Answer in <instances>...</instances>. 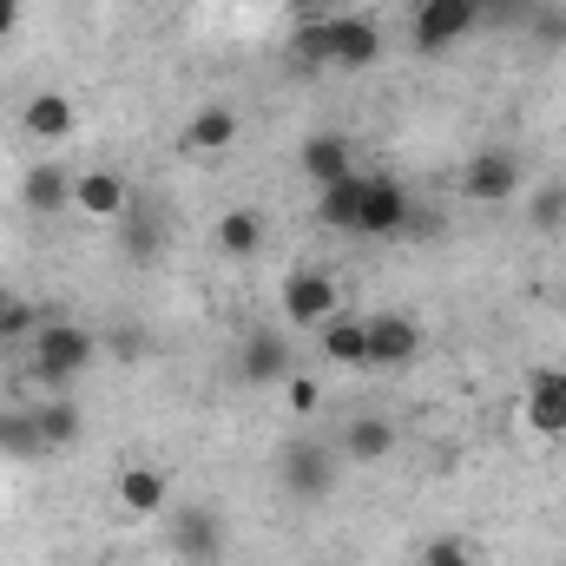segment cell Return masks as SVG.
<instances>
[{
    "label": "cell",
    "instance_id": "obj_6",
    "mask_svg": "<svg viewBox=\"0 0 566 566\" xmlns=\"http://www.w3.org/2000/svg\"><path fill=\"white\" fill-rule=\"evenodd\" d=\"M461 191H468L474 205H507V198L521 191V158H514V151H474L468 171H461Z\"/></svg>",
    "mask_w": 566,
    "mask_h": 566
},
{
    "label": "cell",
    "instance_id": "obj_14",
    "mask_svg": "<svg viewBox=\"0 0 566 566\" xmlns=\"http://www.w3.org/2000/svg\"><path fill=\"white\" fill-rule=\"evenodd\" d=\"M323 356L343 363V369H369V316H329L323 323Z\"/></svg>",
    "mask_w": 566,
    "mask_h": 566
},
{
    "label": "cell",
    "instance_id": "obj_15",
    "mask_svg": "<svg viewBox=\"0 0 566 566\" xmlns=\"http://www.w3.org/2000/svg\"><path fill=\"white\" fill-rule=\"evenodd\" d=\"M20 205L40 211V218L66 211V205H73V171H60V165H33V171L20 178Z\"/></svg>",
    "mask_w": 566,
    "mask_h": 566
},
{
    "label": "cell",
    "instance_id": "obj_29",
    "mask_svg": "<svg viewBox=\"0 0 566 566\" xmlns=\"http://www.w3.org/2000/svg\"><path fill=\"white\" fill-rule=\"evenodd\" d=\"M13 27H20V0H0V40H7Z\"/></svg>",
    "mask_w": 566,
    "mask_h": 566
},
{
    "label": "cell",
    "instance_id": "obj_12",
    "mask_svg": "<svg viewBox=\"0 0 566 566\" xmlns=\"http://www.w3.org/2000/svg\"><path fill=\"white\" fill-rule=\"evenodd\" d=\"M238 369H244V382H283L290 376V336L283 329H251Z\"/></svg>",
    "mask_w": 566,
    "mask_h": 566
},
{
    "label": "cell",
    "instance_id": "obj_5",
    "mask_svg": "<svg viewBox=\"0 0 566 566\" xmlns=\"http://www.w3.org/2000/svg\"><path fill=\"white\" fill-rule=\"evenodd\" d=\"M422 356V323L402 316V310H382L369 316V369H402Z\"/></svg>",
    "mask_w": 566,
    "mask_h": 566
},
{
    "label": "cell",
    "instance_id": "obj_19",
    "mask_svg": "<svg viewBox=\"0 0 566 566\" xmlns=\"http://www.w3.org/2000/svg\"><path fill=\"white\" fill-rule=\"evenodd\" d=\"M389 448H396V428L382 422V416H356V422L343 428V454L349 461H389Z\"/></svg>",
    "mask_w": 566,
    "mask_h": 566
},
{
    "label": "cell",
    "instance_id": "obj_20",
    "mask_svg": "<svg viewBox=\"0 0 566 566\" xmlns=\"http://www.w3.org/2000/svg\"><path fill=\"white\" fill-rule=\"evenodd\" d=\"M258 244H264V218L258 211H224L218 218V251L224 258H258Z\"/></svg>",
    "mask_w": 566,
    "mask_h": 566
},
{
    "label": "cell",
    "instance_id": "obj_31",
    "mask_svg": "<svg viewBox=\"0 0 566 566\" xmlns=\"http://www.w3.org/2000/svg\"><path fill=\"white\" fill-rule=\"evenodd\" d=\"M474 7H514V0H474Z\"/></svg>",
    "mask_w": 566,
    "mask_h": 566
},
{
    "label": "cell",
    "instance_id": "obj_13",
    "mask_svg": "<svg viewBox=\"0 0 566 566\" xmlns=\"http://www.w3.org/2000/svg\"><path fill=\"white\" fill-rule=\"evenodd\" d=\"M113 494H119V507H126V514H165V501H171V481H165V474H158V468H139V461H133V468H119V481H113Z\"/></svg>",
    "mask_w": 566,
    "mask_h": 566
},
{
    "label": "cell",
    "instance_id": "obj_30",
    "mask_svg": "<svg viewBox=\"0 0 566 566\" xmlns=\"http://www.w3.org/2000/svg\"><path fill=\"white\" fill-rule=\"evenodd\" d=\"M283 7H290V13H296V20H316V13H323V7H329V0H283Z\"/></svg>",
    "mask_w": 566,
    "mask_h": 566
},
{
    "label": "cell",
    "instance_id": "obj_23",
    "mask_svg": "<svg viewBox=\"0 0 566 566\" xmlns=\"http://www.w3.org/2000/svg\"><path fill=\"white\" fill-rule=\"evenodd\" d=\"M178 547H185L191 560H211V554H218V521L198 514V507H185V514H178Z\"/></svg>",
    "mask_w": 566,
    "mask_h": 566
},
{
    "label": "cell",
    "instance_id": "obj_22",
    "mask_svg": "<svg viewBox=\"0 0 566 566\" xmlns=\"http://www.w3.org/2000/svg\"><path fill=\"white\" fill-rule=\"evenodd\" d=\"M33 428H40L46 448H73V441H80V409H73L66 396H53V402L33 409Z\"/></svg>",
    "mask_w": 566,
    "mask_h": 566
},
{
    "label": "cell",
    "instance_id": "obj_21",
    "mask_svg": "<svg viewBox=\"0 0 566 566\" xmlns=\"http://www.w3.org/2000/svg\"><path fill=\"white\" fill-rule=\"evenodd\" d=\"M290 66H303V73H323V66H329V20H296V33H290Z\"/></svg>",
    "mask_w": 566,
    "mask_h": 566
},
{
    "label": "cell",
    "instance_id": "obj_25",
    "mask_svg": "<svg viewBox=\"0 0 566 566\" xmlns=\"http://www.w3.org/2000/svg\"><path fill=\"white\" fill-rule=\"evenodd\" d=\"M33 336H40V310L20 303V296H7L0 303V343H33Z\"/></svg>",
    "mask_w": 566,
    "mask_h": 566
},
{
    "label": "cell",
    "instance_id": "obj_17",
    "mask_svg": "<svg viewBox=\"0 0 566 566\" xmlns=\"http://www.w3.org/2000/svg\"><path fill=\"white\" fill-rule=\"evenodd\" d=\"M323 198H316V211H323V224L329 231H356V218H363V171H349V178H336V185H316Z\"/></svg>",
    "mask_w": 566,
    "mask_h": 566
},
{
    "label": "cell",
    "instance_id": "obj_9",
    "mask_svg": "<svg viewBox=\"0 0 566 566\" xmlns=\"http://www.w3.org/2000/svg\"><path fill=\"white\" fill-rule=\"evenodd\" d=\"M376 60H382V33H376L363 13L329 20V66H336V73H363V66H376Z\"/></svg>",
    "mask_w": 566,
    "mask_h": 566
},
{
    "label": "cell",
    "instance_id": "obj_26",
    "mask_svg": "<svg viewBox=\"0 0 566 566\" xmlns=\"http://www.w3.org/2000/svg\"><path fill=\"white\" fill-rule=\"evenodd\" d=\"M283 409H290V416H316V409H323V382L303 376V369H290V376H283Z\"/></svg>",
    "mask_w": 566,
    "mask_h": 566
},
{
    "label": "cell",
    "instance_id": "obj_10",
    "mask_svg": "<svg viewBox=\"0 0 566 566\" xmlns=\"http://www.w3.org/2000/svg\"><path fill=\"white\" fill-rule=\"evenodd\" d=\"M329 474H336V454L316 448V441H290L283 448V488L296 501H323L329 494Z\"/></svg>",
    "mask_w": 566,
    "mask_h": 566
},
{
    "label": "cell",
    "instance_id": "obj_1",
    "mask_svg": "<svg viewBox=\"0 0 566 566\" xmlns=\"http://www.w3.org/2000/svg\"><path fill=\"white\" fill-rule=\"evenodd\" d=\"M93 356H99V336L80 329V323H40V336L27 343V369H33V382H46V389H66Z\"/></svg>",
    "mask_w": 566,
    "mask_h": 566
},
{
    "label": "cell",
    "instance_id": "obj_16",
    "mask_svg": "<svg viewBox=\"0 0 566 566\" xmlns=\"http://www.w3.org/2000/svg\"><path fill=\"white\" fill-rule=\"evenodd\" d=\"M303 178H316V185H336V178H349L356 171V158H349V139H336V133H316V139H303Z\"/></svg>",
    "mask_w": 566,
    "mask_h": 566
},
{
    "label": "cell",
    "instance_id": "obj_4",
    "mask_svg": "<svg viewBox=\"0 0 566 566\" xmlns=\"http://www.w3.org/2000/svg\"><path fill=\"white\" fill-rule=\"evenodd\" d=\"M521 422H527V434H541V441H560L566 434V369H541V376H527Z\"/></svg>",
    "mask_w": 566,
    "mask_h": 566
},
{
    "label": "cell",
    "instance_id": "obj_11",
    "mask_svg": "<svg viewBox=\"0 0 566 566\" xmlns=\"http://www.w3.org/2000/svg\"><path fill=\"white\" fill-rule=\"evenodd\" d=\"M73 126H80V113H73V99L66 93H33L27 106H20V133L40 145H60L73 139Z\"/></svg>",
    "mask_w": 566,
    "mask_h": 566
},
{
    "label": "cell",
    "instance_id": "obj_3",
    "mask_svg": "<svg viewBox=\"0 0 566 566\" xmlns=\"http://www.w3.org/2000/svg\"><path fill=\"white\" fill-rule=\"evenodd\" d=\"M73 211L93 218V224H119V218L133 211V191H126L119 171L93 165V171H73Z\"/></svg>",
    "mask_w": 566,
    "mask_h": 566
},
{
    "label": "cell",
    "instance_id": "obj_2",
    "mask_svg": "<svg viewBox=\"0 0 566 566\" xmlns=\"http://www.w3.org/2000/svg\"><path fill=\"white\" fill-rule=\"evenodd\" d=\"M336 316V277L329 271H290L283 277V323L290 329H323Z\"/></svg>",
    "mask_w": 566,
    "mask_h": 566
},
{
    "label": "cell",
    "instance_id": "obj_24",
    "mask_svg": "<svg viewBox=\"0 0 566 566\" xmlns=\"http://www.w3.org/2000/svg\"><path fill=\"white\" fill-rule=\"evenodd\" d=\"M0 448L7 454H40V428H33V409H0Z\"/></svg>",
    "mask_w": 566,
    "mask_h": 566
},
{
    "label": "cell",
    "instance_id": "obj_7",
    "mask_svg": "<svg viewBox=\"0 0 566 566\" xmlns=\"http://www.w3.org/2000/svg\"><path fill=\"white\" fill-rule=\"evenodd\" d=\"M402 224H409V191L396 178H363V218H356V231L363 238H402Z\"/></svg>",
    "mask_w": 566,
    "mask_h": 566
},
{
    "label": "cell",
    "instance_id": "obj_27",
    "mask_svg": "<svg viewBox=\"0 0 566 566\" xmlns=\"http://www.w3.org/2000/svg\"><path fill=\"white\" fill-rule=\"evenodd\" d=\"M534 224H541V231H560V224H566V185H560V178L534 191Z\"/></svg>",
    "mask_w": 566,
    "mask_h": 566
},
{
    "label": "cell",
    "instance_id": "obj_28",
    "mask_svg": "<svg viewBox=\"0 0 566 566\" xmlns=\"http://www.w3.org/2000/svg\"><path fill=\"white\" fill-rule=\"evenodd\" d=\"M422 566H474V560H468V547H461V541H434V547L422 554Z\"/></svg>",
    "mask_w": 566,
    "mask_h": 566
},
{
    "label": "cell",
    "instance_id": "obj_8",
    "mask_svg": "<svg viewBox=\"0 0 566 566\" xmlns=\"http://www.w3.org/2000/svg\"><path fill=\"white\" fill-rule=\"evenodd\" d=\"M474 20H481L474 0H422V7H416V46H422V53H441V46H454Z\"/></svg>",
    "mask_w": 566,
    "mask_h": 566
},
{
    "label": "cell",
    "instance_id": "obj_18",
    "mask_svg": "<svg viewBox=\"0 0 566 566\" xmlns=\"http://www.w3.org/2000/svg\"><path fill=\"white\" fill-rule=\"evenodd\" d=\"M185 145L191 151H231L238 145V113L231 106H198L191 126H185Z\"/></svg>",
    "mask_w": 566,
    "mask_h": 566
}]
</instances>
